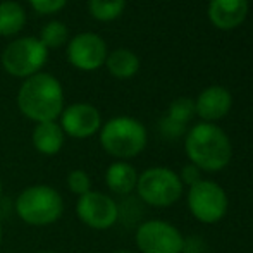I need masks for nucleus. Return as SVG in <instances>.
<instances>
[{"mask_svg":"<svg viewBox=\"0 0 253 253\" xmlns=\"http://www.w3.org/2000/svg\"><path fill=\"white\" fill-rule=\"evenodd\" d=\"M17 107L26 119L38 123L57 121L64 110V90L50 73H38L24 80L17 91Z\"/></svg>","mask_w":253,"mask_h":253,"instance_id":"1","label":"nucleus"},{"mask_svg":"<svg viewBox=\"0 0 253 253\" xmlns=\"http://www.w3.org/2000/svg\"><path fill=\"white\" fill-rule=\"evenodd\" d=\"M190 164L202 172H220L233 159V145L222 127L212 123H198L186 133L184 140Z\"/></svg>","mask_w":253,"mask_h":253,"instance_id":"2","label":"nucleus"},{"mask_svg":"<svg viewBox=\"0 0 253 253\" xmlns=\"http://www.w3.org/2000/svg\"><path fill=\"white\" fill-rule=\"evenodd\" d=\"M14 212L30 227H50L62 219L66 200L50 184L37 183L23 188L14 202Z\"/></svg>","mask_w":253,"mask_h":253,"instance_id":"3","label":"nucleus"},{"mask_svg":"<svg viewBox=\"0 0 253 253\" xmlns=\"http://www.w3.org/2000/svg\"><path fill=\"white\" fill-rule=\"evenodd\" d=\"M98 141L107 155L129 162L145 150L148 134L147 127L138 119L131 116H117L102 124Z\"/></svg>","mask_w":253,"mask_h":253,"instance_id":"4","label":"nucleus"},{"mask_svg":"<svg viewBox=\"0 0 253 253\" xmlns=\"http://www.w3.org/2000/svg\"><path fill=\"white\" fill-rule=\"evenodd\" d=\"M134 191L145 205L166 209L179 202L184 193V186L179 179V174L174 172L170 167L155 166L138 174Z\"/></svg>","mask_w":253,"mask_h":253,"instance_id":"5","label":"nucleus"},{"mask_svg":"<svg viewBox=\"0 0 253 253\" xmlns=\"http://www.w3.org/2000/svg\"><path fill=\"white\" fill-rule=\"evenodd\" d=\"M48 59V50L37 37L16 38L2 53V66L14 78H30L42 73Z\"/></svg>","mask_w":253,"mask_h":253,"instance_id":"6","label":"nucleus"},{"mask_svg":"<svg viewBox=\"0 0 253 253\" xmlns=\"http://www.w3.org/2000/svg\"><path fill=\"white\" fill-rule=\"evenodd\" d=\"M188 209L198 222L217 224L226 217L229 198L219 183L202 179L188 188Z\"/></svg>","mask_w":253,"mask_h":253,"instance_id":"7","label":"nucleus"},{"mask_svg":"<svg viewBox=\"0 0 253 253\" xmlns=\"http://www.w3.org/2000/svg\"><path fill=\"white\" fill-rule=\"evenodd\" d=\"M184 241L181 231L162 219L145 220L134 233V243L140 253H183Z\"/></svg>","mask_w":253,"mask_h":253,"instance_id":"8","label":"nucleus"},{"mask_svg":"<svg viewBox=\"0 0 253 253\" xmlns=\"http://www.w3.org/2000/svg\"><path fill=\"white\" fill-rule=\"evenodd\" d=\"M74 210L78 220L93 231H109L119 222V203L112 195L98 190L78 197Z\"/></svg>","mask_w":253,"mask_h":253,"instance_id":"9","label":"nucleus"},{"mask_svg":"<svg viewBox=\"0 0 253 253\" xmlns=\"http://www.w3.org/2000/svg\"><path fill=\"white\" fill-rule=\"evenodd\" d=\"M107 53L109 50H107V43L103 42V38L91 31L80 33L67 42V60L78 71L91 73V71L100 69L105 64Z\"/></svg>","mask_w":253,"mask_h":253,"instance_id":"10","label":"nucleus"},{"mask_svg":"<svg viewBox=\"0 0 253 253\" xmlns=\"http://www.w3.org/2000/svg\"><path fill=\"white\" fill-rule=\"evenodd\" d=\"M59 124L66 136L74 140H86L98 134L103 123L102 114L97 107L88 102H76L64 107Z\"/></svg>","mask_w":253,"mask_h":253,"instance_id":"11","label":"nucleus"},{"mask_svg":"<svg viewBox=\"0 0 253 253\" xmlns=\"http://www.w3.org/2000/svg\"><path fill=\"white\" fill-rule=\"evenodd\" d=\"M233 107V95L227 88L213 84L202 91L195 100V112L203 123H212L220 121L229 114Z\"/></svg>","mask_w":253,"mask_h":253,"instance_id":"12","label":"nucleus"},{"mask_svg":"<svg viewBox=\"0 0 253 253\" xmlns=\"http://www.w3.org/2000/svg\"><path fill=\"white\" fill-rule=\"evenodd\" d=\"M209 19L222 31L236 30L248 16V0H210Z\"/></svg>","mask_w":253,"mask_h":253,"instance_id":"13","label":"nucleus"},{"mask_svg":"<svg viewBox=\"0 0 253 253\" xmlns=\"http://www.w3.org/2000/svg\"><path fill=\"white\" fill-rule=\"evenodd\" d=\"M105 186L110 195L116 197H129L136 190L138 170L133 164L126 160H114L105 170Z\"/></svg>","mask_w":253,"mask_h":253,"instance_id":"14","label":"nucleus"},{"mask_svg":"<svg viewBox=\"0 0 253 253\" xmlns=\"http://www.w3.org/2000/svg\"><path fill=\"white\" fill-rule=\"evenodd\" d=\"M31 143L35 150L43 157H55L66 143V134L60 127L59 121H48V123L35 124L31 133Z\"/></svg>","mask_w":253,"mask_h":253,"instance_id":"15","label":"nucleus"},{"mask_svg":"<svg viewBox=\"0 0 253 253\" xmlns=\"http://www.w3.org/2000/svg\"><path fill=\"white\" fill-rule=\"evenodd\" d=\"M103 66L117 80H129L140 71V59L129 48H116L107 53Z\"/></svg>","mask_w":253,"mask_h":253,"instance_id":"16","label":"nucleus"},{"mask_svg":"<svg viewBox=\"0 0 253 253\" xmlns=\"http://www.w3.org/2000/svg\"><path fill=\"white\" fill-rule=\"evenodd\" d=\"M26 24V10L14 0L0 2V37H14Z\"/></svg>","mask_w":253,"mask_h":253,"instance_id":"17","label":"nucleus"},{"mask_svg":"<svg viewBox=\"0 0 253 253\" xmlns=\"http://www.w3.org/2000/svg\"><path fill=\"white\" fill-rule=\"evenodd\" d=\"M126 9V0H88L91 17L102 23H109L121 16Z\"/></svg>","mask_w":253,"mask_h":253,"instance_id":"18","label":"nucleus"},{"mask_svg":"<svg viewBox=\"0 0 253 253\" xmlns=\"http://www.w3.org/2000/svg\"><path fill=\"white\" fill-rule=\"evenodd\" d=\"M38 40L43 43L47 50L48 48H59L69 42V30L62 21H50L42 28Z\"/></svg>","mask_w":253,"mask_h":253,"instance_id":"19","label":"nucleus"},{"mask_svg":"<svg viewBox=\"0 0 253 253\" xmlns=\"http://www.w3.org/2000/svg\"><path fill=\"white\" fill-rule=\"evenodd\" d=\"M91 177L84 169H73L66 176V186L74 197H83L88 191H91Z\"/></svg>","mask_w":253,"mask_h":253,"instance_id":"20","label":"nucleus"},{"mask_svg":"<svg viewBox=\"0 0 253 253\" xmlns=\"http://www.w3.org/2000/svg\"><path fill=\"white\" fill-rule=\"evenodd\" d=\"M195 116H197V112H195V100H191L188 97L176 98L169 105V110H167V117H170V119L177 121L181 124H188Z\"/></svg>","mask_w":253,"mask_h":253,"instance_id":"21","label":"nucleus"},{"mask_svg":"<svg viewBox=\"0 0 253 253\" xmlns=\"http://www.w3.org/2000/svg\"><path fill=\"white\" fill-rule=\"evenodd\" d=\"M159 129H160V133L166 138H169V140H177V138H181L183 134H186V124H181V123H177V121L166 116L160 119Z\"/></svg>","mask_w":253,"mask_h":253,"instance_id":"22","label":"nucleus"},{"mask_svg":"<svg viewBox=\"0 0 253 253\" xmlns=\"http://www.w3.org/2000/svg\"><path fill=\"white\" fill-rule=\"evenodd\" d=\"M33 10L43 16H50V14H57L67 5V0H28Z\"/></svg>","mask_w":253,"mask_h":253,"instance_id":"23","label":"nucleus"},{"mask_svg":"<svg viewBox=\"0 0 253 253\" xmlns=\"http://www.w3.org/2000/svg\"><path fill=\"white\" fill-rule=\"evenodd\" d=\"M179 179L181 183H183V186H193V184H197L198 181H202V170L198 169L197 166H193V164H186V166L183 167V170H181L179 174Z\"/></svg>","mask_w":253,"mask_h":253,"instance_id":"24","label":"nucleus"},{"mask_svg":"<svg viewBox=\"0 0 253 253\" xmlns=\"http://www.w3.org/2000/svg\"><path fill=\"white\" fill-rule=\"evenodd\" d=\"M2 241H3V224L2 219H0V247H2Z\"/></svg>","mask_w":253,"mask_h":253,"instance_id":"25","label":"nucleus"},{"mask_svg":"<svg viewBox=\"0 0 253 253\" xmlns=\"http://www.w3.org/2000/svg\"><path fill=\"white\" fill-rule=\"evenodd\" d=\"M2 197H3V181L0 177V200H2Z\"/></svg>","mask_w":253,"mask_h":253,"instance_id":"26","label":"nucleus"},{"mask_svg":"<svg viewBox=\"0 0 253 253\" xmlns=\"http://www.w3.org/2000/svg\"><path fill=\"white\" fill-rule=\"evenodd\" d=\"M33 253H59L55 250H38V252H33Z\"/></svg>","mask_w":253,"mask_h":253,"instance_id":"27","label":"nucleus"},{"mask_svg":"<svg viewBox=\"0 0 253 253\" xmlns=\"http://www.w3.org/2000/svg\"><path fill=\"white\" fill-rule=\"evenodd\" d=\"M109 253H133L129 250H114V252H109Z\"/></svg>","mask_w":253,"mask_h":253,"instance_id":"28","label":"nucleus"}]
</instances>
